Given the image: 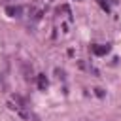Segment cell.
Segmentation results:
<instances>
[{"label":"cell","instance_id":"1","mask_svg":"<svg viewBox=\"0 0 121 121\" xmlns=\"http://www.w3.org/2000/svg\"><path fill=\"white\" fill-rule=\"evenodd\" d=\"M108 51H110V45H95L93 47V53H96V55H104Z\"/></svg>","mask_w":121,"mask_h":121},{"label":"cell","instance_id":"2","mask_svg":"<svg viewBox=\"0 0 121 121\" xmlns=\"http://www.w3.org/2000/svg\"><path fill=\"white\" fill-rule=\"evenodd\" d=\"M38 85H40V89H45V87H47V79H45L43 76H40V78H38Z\"/></svg>","mask_w":121,"mask_h":121}]
</instances>
